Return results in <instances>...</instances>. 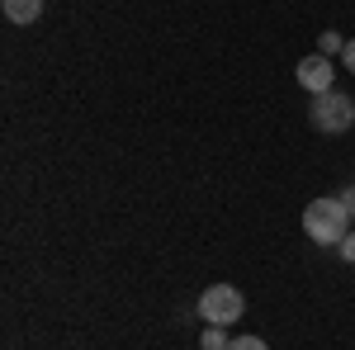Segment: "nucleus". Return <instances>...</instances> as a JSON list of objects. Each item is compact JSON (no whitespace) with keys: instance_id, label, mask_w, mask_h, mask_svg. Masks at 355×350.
Segmentation results:
<instances>
[{"instance_id":"nucleus-1","label":"nucleus","mask_w":355,"mask_h":350,"mask_svg":"<svg viewBox=\"0 0 355 350\" xmlns=\"http://www.w3.org/2000/svg\"><path fill=\"white\" fill-rule=\"evenodd\" d=\"M303 232L318 246H341V237L351 232V213L341 209L336 194H331V199H313V204L303 209Z\"/></svg>"},{"instance_id":"nucleus-2","label":"nucleus","mask_w":355,"mask_h":350,"mask_svg":"<svg viewBox=\"0 0 355 350\" xmlns=\"http://www.w3.org/2000/svg\"><path fill=\"white\" fill-rule=\"evenodd\" d=\"M308 123L318 128V133H346L355 123V100L351 95H341V90H322V95H313V105H308Z\"/></svg>"},{"instance_id":"nucleus-3","label":"nucleus","mask_w":355,"mask_h":350,"mask_svg":"<svg viewBox=\"0 0 355 350\" xmlns=\"http://www.w3.org/2000/svg\"><path fill=\"white\" fill-rule=\"evenodd\" d=\"M242 313H246V298L232 284H209L199 294V317L209 326H232V322H242Z\"/></svg>"},{"instance_id":"nucleus-4","label":"nucleus","mask_w":355,"mask_h":350,"mask_svg":"<svg viewBox=\"0 0 355 350\" xmlns=\"http://www.w3.org/2000/svg\"><path fill=\"white\" fill-rule=\"evenodd\" d=\"M294 81L303 85V90H308V95H322V90H336V62H331V57H303L299 62V71H294Z\"/></svg>"},{"instance_id":"nucleus-5","label":"nucleus","mask_w":355,"mask_h":350,"mask_svg":"<svg viewBox=\"0 0 355 350\" xmlns=\"http://www.w3.org/2000/svg\"><path fill=\"white\" fill-rule=\"evenodd\" d=\"M0 10H5L10 24H33L43 15V0H0Z\"/></svg>"},{"instance_id":"nucleus-6","label":"nucleus","mask_w":355,"mask_h":350,"mask_svg":"<svg viewBox=\"0 0 355 350\" xmlns=\"http://www.w3.org/2000/svg\"><path fill=\"white\" fill-rule=\"evenodd\" d=\"M227 346H232L227 326H204V341H199V350H227Z\"/></svg>"},{"instance_id":"nucleus-7","label":"nucleus","mask_w":355,"mask_h":350,"mask_svg":"<svg viewBox=\"0 0 355 350\" xmlns=\"http://www.w3.org/2000/svg\"><path fill=\"white\" fill-rule=\"evenodd\" d=\"M318 48H322V57H341V53H346V38H341V33H331V28H327V33L318 38Z\"/></svg>"},{"instance_id":"nucleus-8","label":"nucleus","mask_w":355,"mask_h":350,"mask_svg":"<svg viewBox=\"0 0 355 350\" xmlns=\"http://www.w3.org/2000/svg\"><path fill=\"white\" fill-rule=\"evenodd\" d=\"M227 350H270V346H266L261 336H232V346H227Z\"/></svg>"},{"instance_id":"nucleus-9","label":"nucleus","mask_w":355,"mask_h":350,"mask_svg":"<svg viewBox=\"0 0 355 350\" xmlns=\"http://www.w3.org/2000/svg\"><path fill=\"white\" fill-rule=\"evenodd\" d=\"M336 256H341V261H351V265H355V232H346V237H341V246H336Z\"/></svg>"},{"instance_id":"nucleus-10","label":"nucleus","mask_w":355,"mask_h":350,"mask_svg":"<svg viewBox=\"0 0 355 350\" xmlns=\"http://www.w3.org/2000/svg\"><path fill=\"white\" fill-rule=\"evenodd\" d=\"M336 199H341V209H346V213L355 218V185H351V189H341V194H336Z\"/></svg>"},{"instance_id":"nucleus-11","label":"nucleus","mask_w":355,"mask_h":350,"mask_svg":"<svg viewBox=\"0 0 355 350\" xmlns=\"http://www.w3.org/2000/svg\"><path fill=\"white\" fill-rule=\"evenodd\" d=\"M341 62H346V71H355V38H346V53H341Z\"/></svg>"}]
</instances>
